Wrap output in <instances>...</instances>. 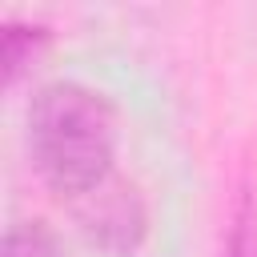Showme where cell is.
<instances>
[{"instance_id":"obj_3","label":"cell","mask_w":257,"mask_h":257,"mask_svg":"<svg viewBox=\"0 0 257 257\" xmlns=\"http://www.w3.org/2000/svg\"><path fill=\"white\" fill-rule=\"evenodd\" d=\"M44 44H48V28H44V24L8 20V24H4V80L16 84L20 72L44 52Z\"/></svg>"},{"instance_id":"obj_5","label":"cell","mask_w":257,"mask_h":257,"mask_svg":"<svg viewBox=\"0 0 257 257\" xmlns=\"http://www.w3.org/2000/svg\"><path fill=\"white\" fill-rule=\"evenodd\" d=\"M0 257H64V245L44 221H16L4 233Z\"/></svg>"},{"instance_id":"obj_2","label":"cell","mask_w":257,"mask_h":257,"mask_svg":"<svg viewBox=\"0 0 257 257\" xmlns=\"http://www.w3.org/2000/svg\"><path fill=\"white\" fill-rule=\"evenodd\" d=\"M68 213L76 221V233L104 257H137L149 241V201L141 185L120 173L68 201Z\"/></svg>"},{"instance_id":"obj_4","label":"cell","mask_w":257,"mask_h":257,"mask_svg":"<svg viewBox=\"0 0 257 257\" xmlns=\"http://www.w3.org/2000/svg\"><path fill=\"white\" fill-rule=\"evenodd\" d=\"M221 257H257V197H253L249 185H241L237 197H233Z\"/></svg>"},{"instance_id":"obj_1","label":"cell","mask_w":257,"mask_h":257,"mask_svg":"<svg viewBox=\"0 0 257 257\" xmlns=\"http://www.w3.org/2000/svg\"><path fill=\"white\" fill-rule=\"evenodd\" d=\"M24 141L36 177L68 205L116 177L120 112L84 80H48L28 100Z\"/></svg>"}]
</instances>
